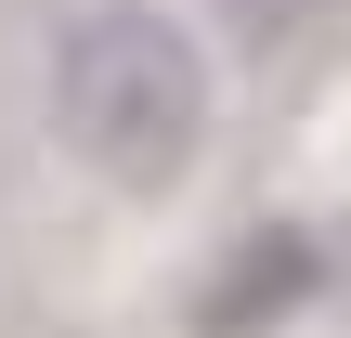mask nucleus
<instances>
[{
  "label": "nucleus",
  "mask_w": 351,
  "mask_h": 338,
  "mask_svg": "<svg viewBox=\"0 0 351 338\" xmlns=\"http://www.w3.org/2000/svg\"><path fill=\"white\" fill-rule=\"evenodd\" d=\"M52 130L78 143V169L156 195L208 143V52L156 0H104V13H78L52 39Z\"/></svg>",
  "instance_id": "obj_1"
},
{
  "label": "nucleus",
  "mask_w": 351,
  "mask_h": 338,
  "mask_svg": "<svg viewBox=\"0 0 351 338\" xmlns=\"http://www.w3.org/2000/svg\"><path fill=\"white\" fill-rule=\"evenodd\" d=\"M313 274H326V248H313V234H247V248L221 261V287L195 300V326H208V338H247L261 313H300V300H313Z\"/></svg>",
  "instance_id": "obj_2"
},
{
  "label": "nucleus",
  "mask_w": 351,
  "mask_h": 338,
  "mask_svg": "<svg viewBox=\"0 0 351 338\" xmlns=\"http://www.w3.org/2000/svg\"><path fill=\"white\" fill-rule=\"evenodd\" d=\"M208 13H221V39H247V52H300L339 0H208Z\"/></svg>",
  "instance_id": "obj_3"
}]
</instances>
